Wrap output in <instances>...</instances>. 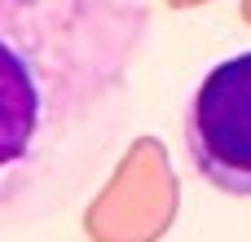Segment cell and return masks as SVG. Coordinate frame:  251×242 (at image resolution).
<instances>
[{
	"mask_svg": "<svg viewBox=\"0 0 251 242\" xmlns=\"http://www.w3.org/2000/svg\"><path fill=\"white\" fill-rule=\"evenodd\" d=\"M185 141L194 168L234 198H251V53L216 62L190 97Z\"/></svg>",
	"mask_w": 251,
	"mask_h": 242,
	"instance_id": "obj_1",
	"label": "cell"
},
{
	"mask_svg": "<svg viewBox=\"0 0 251 242\" xmlns=\"http://www.w3.org/2000/svg\"><path fill=\"white\" fill-rule=\"evenodd\" d=\"M181 212V176L159 137H137L106 190L84 207L88 242H163Z\"/></svg>",
	"mask_w": 251,
	"mask_h": 242,
	"instance_id": "obj_2",
	"label": "cell"
},
{
	"mask_svg": "<svg viewBox=\"0 0 251 242\" xmlns=\"http://www.w3.org/2000/svg\"><path fill=\"white\" fill-rule=\"evenodd\" d=\"M40 128V93L26 71V62L0 44V168L18 163L31 150V137Z\"/></svg>",
	"mask_w": 251,
	"mask_h": 242,
	"instance_id": "obj_3",
	"label": "cell"
},
{
	"mask_svg": "<svg viewBox=\"0 0 251 242\" xmlns=\"http://www.w3.org/2000/svg\"><path fill=\"white\" fill-rule=\"evenodd\" d=\"M168 9H203V4H212V0H163Z\"/></svg>",
	"mask_w": 251,
	"mask_h": 242,
	"instance_id": "obj_4",
	"label": "cell"
},
{
	"mask_svg": "<svg viewBox=\"0 0 251 242\" xmlns=\"http://www.w3.org/2000/svg\"><path fill=\"white\" fill-rule=\"evenodd\" d=\"M238 18H243V22L251 26V0H238Z\"/></svg>",
	"mask_w": 251,
	"mask_h": 242,
	"instance_id": "obj_5",
	"label": "cell"
}]
</instances>
